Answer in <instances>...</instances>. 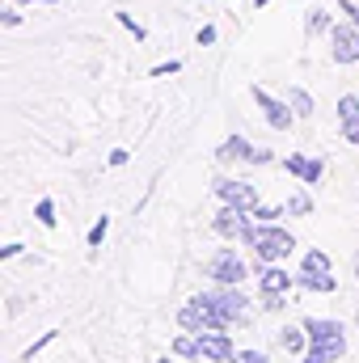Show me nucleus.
<instances>
[{
	"instance_id": "0eeeda50",
	"label": "nucleus",
	"mask_w": 359,
	"mask_h": 363,
	"mask_svg": "<svg viewBox=\"0 0 359 363\" xmlns=\"http://www.w3.org/2000/svg\"><path fill=\"white\" fill-rule=\"evenodd\" d=\"M178 325H182V330H190V334H203V330H224L228 321H224V317L203 300V296H194V300L178 313Z\"/></svg>"
},
{
	"instance_id": "2f4dec72",
	"label": "nucleus",
	"mask_w": 359,
	"mask_h": 363,
	"mask_svg": "<svg viewBox=\"0 0 359 363\" xmlns=\"http://www.w3.org/2000/svg\"><path fill=\"white\" fill-rule=\"evenodd\" d=\"M254 4H258V9H263V4H270V0H254Z\"/></svg>"
},
{
	"instance_id": "6ab92c4d",
	"label": "nucleus",
	"mask_w": 359,
	"mask_h": 363,
	"mask_svg": "<svg viewBox=\"0 0 359 363\" xmlns=\"http://www.w3.org/2000/svg\"><path fill=\"white\" fill-rule=\"evenodd\" d=\"M283 207H287V216H313V199H309L304 190H300V194H292Z\"/></svg>"
},
{
	"instance_id": "6e6552de",
	"label": "nucleus",
	"mask_w": 359,
	"mask_h": 363,
	"mask_svg": "<svg viewBox=\"0 0 359 363\" xmlns=\"http://www.w3.org/2000/svg\"><path fill=\"white\" fill-rule=\"evenodd\" d=\"M330 55L338 64H359V26L355 21H338L330 30Z\"/></svg>"
},
{
	"instance_id": "c85d7f7f",
	"label": "nucleus",
	"mask_w": 359,
	"mask_h": 363,
	"mask_svg": "<svg viewBox=\"0 0 359 363\" xmlns=\"http://www.w3.org/2000/svg\"><path fill=\"white\" fill-rule=\"evenodd\" d=\"M343 13H347V17L359 26V0H343Z\"/></svg>"
},
{
	"instance_id": "b1692460",
	"label": "nucleus",
	"mask_w": 359,
	"mask_h": 363,
	"mask_svg": "<svg viewBox=\"0 0 359 363\" xmlns=\"http://www.w3.org/2000/svg\"><path fill=\"white\" fill-rule=\"evenodd\" d=\"M233 363H270V359L263 355V351H237V355H233Z\"/></svg>"
},
{
	"instance_id": "f03ea898",
	"label": "nucleus",
	"mask_w": 359,
	"mask_h": 363,
	"mask_svg": "<svg viewBox=\"0 0 359 363\" xmlns=\"http://www.w3.org/2000/svg\"><path fill=\"white\" fill-rule=\"evenodd\" d=\"M174 355L182 359H211V363H233V342L224 338V330H203V334H190V330H182L178 338H174V347H170Z\"/></svg>"
},
{
	"instance_id": "7ed1b4c3",
	"label": "nucleus",
	"mask_w": 359,
	"mask_h": 363,
	"mask_svg": "<svg viewBox=\"0 0 359 363\" xmlns=\"http://www.w3.org/2000/svg\"><path fill=\"white\" fill-rule=\"evenodd\" d=\"M199 296H203V300H207L224 321H228V325H233V321H237V325H245V321H250V300H245V291H241V287H233V283H216L211 291H199Z\"/></svg>"
},
{
	"instance_id": "cd10ccee",
	"label": "nucleus",
	"mask_w": 359,
	"mask_h": 363,
	"mask_svg": "<svg viewBox=\"0 0 359 363\" xmlns=\"http://www.w3.org/2000/svg\"><path fill=\"white\" fill-rule=\"evenodd\" d=\"M182 64L178 60H170V64H157V68H153V77H170V72H178Z\"/></svg>"
},
{
	"instance_id": "72a5a7b5",
	"label": "nucleus",
	"mask_w": 359,
	"mask_h": 363,
	"mask_svg": "<svg viewBox=\"0 0 359 363\" xmlns=\"http://www.w3.org/2000/svg\"><path fill=\"white\" fill-rule=\"evenodd\" d=\"M355 325H359V313H355Z\"/></svg>"
},
{
	"instance_id": "ddd939ff",
	"label": "nucleus",
	"mask_w": 359,
	"mask_h": 363,
	"mask_svg": "<svg viewBox=\"0 0 359 363\" xmlns=\"http://www.w3.org/2000/svg\"><path fill=\"white\" fill-rule=\"evenodd\" d=\"M338 127H343V140L347 144H359V97L355 93L338 97Z\"/></svg>"
},
{
	"instance_id": "20e7f679",
	"label": "nucleus",
	"mask_w": 359,
	"mask_h": 363,
	"mask_svg": "<svg viewBox=\"0 0 359 363\" xmlns=\"http://www.w3.org/2000/svg\"><path fill=\"white\" fill-rule=\"evenodd\" d=\"M300 283H304V291H317V296L338 291V279H334L330 258H326L321 250H309V254H304V262H300Z\"/></svg>"
},
{
	"instance_id": "393cba45",
	"label": "nucleus",
	"mask_w": 359,
	"mask_h": 363,
	"mask_svg": "<svg viewBox=\"0 0 359 363\" xmlns=\"http://www.w3.org/2000/svg\"><path fill=\"white\" fill-rule=\"evenodd\" d=\"M106 228H110V220L101 216V220H97V224L89 228V245H101V237H106Z\"/></svg>"
},
{
	"instance_id": "423d86ee",
	"label": "nucleus",
	"mask_w": 359,
	"mask_h": 363,
	"mask_svg": "<svg viewBox=\"0 0 359 363\" xmlns=\"http://www.w3.org/2000/svg\"><path fill=\"white\" fill-rule=\"evenodd\" d=\"M250 216H254V211H241V207H228V203H224V207L216 211L211 228H216L224 241H245V245H250V241H254V224H250Z\"/></svg>"
},
{
	"instance_id": "9b49d317",
	"label": "nucleus",
	"mask_w": 359,
	"mask_h": 363,
	"mask_svg": "<svg viewBox=\"0 0 359 363\" xmlns=\"http://www.w3.org/2000/svg\"><path fill=\"white\" fill-rule=\"evenodd\" d=\"M207 274H211L216 283H233V287H237V283L245 279V262H241L237 250H220V254L207 262Z\"/></svg>"
},
{
	"instance_id": "c756f323",
	"label": "nucleus",
	"mask_w": 359,
	"mask_h": 363,
	"mask_svg": "<svg viewBox=\"0 0 359 363\" xmlns=\"http://www.w3.org/2000/svg\"><path fill=\"white\" fill-rule=\"evenodd\" d=\"M110 165H127V148H114L110 152Z\"/></svg>"
},
{
	"instance_id": "aec40b11",
	"label": "nucleus",
	"mask_w": 359,
	"mask_h": 363,
	"mask_svg": "<svg viewBox=\"0 0 359 363\" xmlns=\"http://www.w3.org/2000/svg\"><path fill=\"white\" fill-rule=\"evenodd\" d=\"M34 216H38V224H43V228H55V203H51V199H38Z\"/></svg>"
},
{
	"instance_id": "2eb2a0df",
	"label": "nucleus",
	"mask_w": 359,
	"mask_h": 363,
	"mask_svg": "<svg viewBox=\"0 0 359 363\" xmlns=\"http://www.w3.org/2000/svg\"><path fill=\"white\" fill-rule=\"evenodd\" d=\"M258 283H263V291H279V296H287V287H292V279L279 271V262H267L263 274H258Z\"/></svg>"
},
{
	"instance_id": "412c9836",
	"label": "nucleus",
	"mask_w": 359,
	"mask_h": 363,
	"mask_svg": "<svg viewBox=\"0 0 359 363\" xmlns=\"http://www.w3.org/2000/svg\"><path fill=\"white\" fill-rule=\"evenodd\" d=\"M254 216H258L263 224H275L279 216H287V207H267V203H258V207H254Z\"/></svg>"
},
{
	"instance_id": "bb28decb",
	"label": "nucleus",
	"mask_w": 359,
	"mask_h": 363,
	"mask_svg": "<svg viewBox=\"0 0 359 363\" xmlns=\"http://www.w3.org/2000/svg\"><path fill=\"white\" fill-rule=\"evenodd\" d=\"M211 43H216V26H203L199 30V47H211Z\"/></svg>"
},
{
	"instance_id": "39448f33",
	"label": "nucleus",
	"mask_w": 359,
	"mask_h": 363,
	"mask_svg": "<svg viewBox=\"0 0 359 363\" xmlns=\"http://www.w3.org/2000/svg\"><path fill=\"white\" fill-rule=\"evenodd\" d=\"M254 254L263 258V262H283L292 250H296V241H292V233L287 228H279V224H263V228H254Z\"/></svg>"
},
{
	"instance_id": "473e14b6",
	"label": "nucleus",
	"mask_w": 359,
	"mask_h": 363,
	"mask_svg": "<svg viewBox=\"0 0 359 363\" xmlns=\"http://www.w3.org/2000/svg\"><path fill=\"white\" fill-rule=\"evenodd\" d=\"M157 363H174V359H157Z\"/></svg>"
},
{
	"instance_id": "f3484780",
	"label": "nucleus",
	"mask_w": 359,
	"mask_h": 363,
	"mask_svg": "<svg viewBox=\"0 0 359 363\" xmlns=\"http://www.w3.org/2000/svg\"><path fill=\"white\" fill-rule=\"evenodd\" d=\"M287 106L296 110V118H309V114H313V97L300 89V85H292V89H287Z\"/></svg>"
},
{
	"instance_id": "dca6fc26",
	"label": "nucleus",
	"mask_w": 359,
	"mask_h": 363,
	"mask_svg": "<svg viewBox=\"0 0 359 363\" xmlns=\"http://www.w3.org/2000/svg\"><path fill=\"white\" fill-rule=\"evenodd\" d=\"M304 334H309L304 325H287V330L279 334V347L292 351V355H304V351H309V347H304Z\"/></svg>"
},
{
	"instance_id": "4be33fe9",
	"label": "nucleus",
	"mask_w": 359,
	"mask_h": 363,
	"mask_svg": "<svg viewBox=\"0 0 359 363\" xmlns=\"http://www.w3.org/2000/svg\"><path fill=\"white\" fill-rule=\"evenodd\" d=\"M283 300H287V296H279V291H263V308H267V313H279Z\"/></svg>"
},
{
	"instance_id": "5701e85b",
	"label": "nucleus",
	"mask_w": 359,
	"mask_h": 363,
	"mask_svg": "<svg viewBox=\"0 0 359 363\" xmlns=\"http://www.w3.org/2000/svg\"><path fill=\"white\" fill-rule=\"evenodd\" d=\"M118 26H123V30H131L136 38H144V26H140V21H136L131 13H118Z\"/></svg>"
},
{
	"instance_id": "f8f14e48",
	"label": "nucleus",
	"mask_w": 359,
	"mask_h": 363,
	"mask_svg": "<svg viewBox=\"0 0 359 363\" xmlns=\"http://www.w3.org/2000/svg\"><path fill=\"white\" fill-rule=\"evenodd\" d=\"M254 101L263 106V114H267V123L275 127V131H287L292 127V118H296V110L287 106V101H279V97H270L263 85H254Z\"/></svg>"
},
{
	"instance_id": "9d476101",
	"label": "nucleus",
	"mask_w": 359,
	"mask_h": 363,
	"mask_svg": "<svg viewBox=\"0 0 359 363\" xmlns=\"http://www.w3.org/2000/svg\"><path fill=\"white\" fill-rule=\"evenodd\" d=\"M216 194H220V203H228V207H241V211H254V207H258V190H254L250 182L216 178Z\"/></svg>"
},
{
	"instance_id": "1a4fd4ad",
	"label": "nucleus",
	"mask_w": 359,
	"mask_h": 363,
	"mask_svg": "<svg viewBox=\"0 0 359 363\" xmlns=\"http://www.w3.org/2000/svg\"><path fill=\"white\" fill-rule=\"evenodd\" d=\"M220 161H250V165H275V152L270 148H254L250 140H241V135H228L224 144H220V152H216Z\"/></svg>"
},
{
	"instance_id": "a211bd4d",
	"label": "nucleus",
	"mask_w": 359,
	"mask_h": 363,
	"mask_svg": "<svg viewBox=\"0 0 359 363\" xmlns=\"http://www.w3.org/2000/svg\"><path fill=\"white\" fill-rule=\"evenodd\" d=\"M326 30H334L330 26V13L326 9H309L304 13V34H326Z\"/></svg>"
},
{
	"instance_id": "f257e3e1",
	"label": "nucleus",
	"mask_w": 359,
	"mask_h": 363,
	"mask_svg": "<svg viewBox=\"0 0 359 363\" xmlns=\"http://www.w3.org/2000/svg\"><path fill=\"white\" fill-rule=\"evenodd\" d=\"M304 330H309L304 363H334L347 355V334H343L338 321H330V317H304Z\"/></svg>"
},
{
	"instance_id": "7c9ffc66",
	"label": "nucleus",
	"mask_w": 359,
	"mask_h": 363,
	"mask_svg": "<svg viewBox=\"0 0 359 363\" xmlns=\"http://www.w3.org/2000/svg\"><path fill=\"white\" fill-rule=\"evenodd\" d=\"M351 267H355V279H359V254H355V262H351Z\"/></svg>"
},
{
	"instance_id": "a878e982",
	"label": "nucleus",
	"mask_w": 359,
	"mask_h": 363,
	"mask_svg": "<svg viewBox=\"0 0 359 363\" xmlns=\"http://www.w3.org/2000/svg\"><path fill=\"white\" fill-rule=\"evenodd\" d=\"M0 21H4V26H9V30H13V26H21V13H17V9H13V4H9V9H4V13H0Z\"/></svg>"
},
{
	"instance_id": "4468645a",
	"label": "nucleus",
	"mask_w": 359,
	"mask_h": 363,
	"mask_svg": "<svg viewBox=\"0 0 359 363\" xmlns=\"http://www.w3.org/2000/svg\"><path fill=\"white\" fill-rule=\"evenodd\" d=\"M321 161L317 157H304V152H296V157H287V174L292 178H300V182H321Z\"/></svg>"
}]
</instances>
